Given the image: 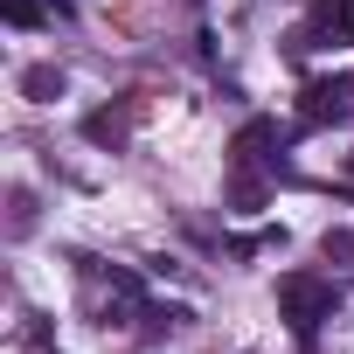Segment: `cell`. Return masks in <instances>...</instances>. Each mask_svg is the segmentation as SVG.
<instances>
[{
    "label": "cell",
    "instance_id": "cell-9",
    "mask_svg": "<svg viewBox=\"0 0 354 354\" xmlns=\"http://www.w3.org/2000/svg\"><path fill=\"white\" fill-rule=\"evenodd\" d=\"M347 181H354V153H347Z\"/></svg>",
    "mask_w": 354,
    "mask_h": 354
},
{
    "label": "cell",
    "instance_id": "cell-3",
    "mask_svg": "<svg viewBox=\"0 0 354 354\" xmlns=\"http://www.w3.org/2000/svg\"><path fill=\"white\" fill-rule=\"evenodd\" d=\"M319 35H333V42H354V0H313V28H306L292 49H313Z\"/></svg>",
    "mask_w": 354,
    "mask_h": 354
},
{
    "label": "cell",
    "instance_id": "cell-8",
    "mask_svg": "<svg viewBox=\"0 0 354 354\" xmlns=\"http://www.w3.org/2000/svg\"><path fill=\"white\" fill-rule=\"evenodd\" d=\"M326 257H354V236L347 230H326Z\"/></svg>",
    "mask_w": 354,
    "mask_h": 354
},
{
    "label": "cell",
    "instance_id": "cell-6",
    "mask_svg": "<svg viewBox=\"0 0 354 354\" xmlns=\"http://www.w3.org/2000/svg\"><path fill=\"white\" fill-rule=\"evenodd\" d=\"M21 91H28L35 104H56V97H63V70H56V63H35V70H21Z\"/></svg>",
    "mask_w": 354,
    "mask_h": 354
},
{
    "label": "cell",
    "instance_id": "cell-4",
    "mask_svg": "<svg viewBox=\"0 0 354 354\" xmlns=\"http://www.w3.org/2000/svg\"><path fill=\"white\" fill-rule=\"evenodd\" d=\"M0 15L15 28H42V21H70V0H0Z\"/></svg>",
    "mask_w": 354,
    "mask_h": 354
},
{
    "label": "cell",
    "instance_id": "cell-2",
    "mask_svg": "<svg viewBox=\"0 0 354 354\" xmlns=\"http://www.w3.org/2000/svg\"><path fill=\"white\" fill-rule=\"evenodd\" d=\"M299 125H354V77H313L299 91Z\"/></svg>",
    "mask_w": 354,
    "mask_h": 354
},
{
    "label": "cell",
    "instance_id": "cell-7",
    "mask_svg": "<svg viewBox=\"0 0 354 354\" xmlns=\"http://www.w3.org/2000/svg\"><path fill=\"white\" fill-rule=\"evenodd\" d=\"M84 139H91V146H118V139H125V118H118V111H91V118H84Z\"/></svg>",
    "mask_w": 354,
    "mask_h": 354
},
{
    "label": "cell",
    "instance_id": "cell-5",
    "mask_svg": "<svg viewBox=\"0 0 354 354\" xmlns=\"http://www.w3.org/2000/svg\"><path fill=\"white\" fill-rule=\"evenodd\" d=\"M271 146H278V125H271V118H250V125L236 132V146H230V153H236V167H257Z\"/></svg>",
    "mask_w": 354,
    "mask_h": 354
},
{
    "label": "cell",
    "instance_id": "cell-1",
    "mask_svg": "<svg viewBox=\"0 0 354 354\" xmlns=\"http://www.w3.org/2000/svg\"><path fill=\"white\" fill-rule=\"evenodd\" d=\"M278 306H285L292 333H299V340H313V333H319V326L333 319L340 292H333V278H313V271H292V278L278 285Z\"/></svg>",
    "mask_w": 354,
    "mask_h": 354
}]
</instances>
